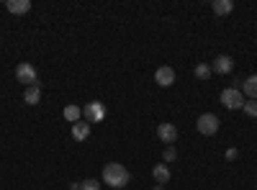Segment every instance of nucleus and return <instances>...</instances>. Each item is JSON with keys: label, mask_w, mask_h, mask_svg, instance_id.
<instances>
[{"label": "nucleus", "mask_w": 257, "mask_h": 190, "mask_svg": "<svg viewBox=\"0 0 257 190\" xmlns=\"http://www.w3.org/2000/svg\"><path fill=\"white\" fill-rule=\"evenodd\" d=\"M128 180H132V175H128V170L123 164L118 162H108L103 167V182L111 185V187H126Z\"/></svg>", "instance_id": "nucleus-1"}, {"label": "nucleus", "mask_w": 257, "mask_h": 190, "mask_svg": "<svg viewBox=\"0 0 257 190\" xmlns=\"http://www.w3.org/2000/svg\"><path fill=\"white\" fill-rule=\"evenodd\" d=\"M244 95H242V90L239 88H226V90H221V105L224 108H229V111H239L242 105H244Z\"/></svg>", "instance_id": "nucleus-2"}, {"label": "nucleus", "mask_w": 257, "mask_h": 190, "mask_svg": "<svg viewBox=\"0 0 257 190\" xmlns=\"http://www.w3.org/2000/svg\"><path fill=\"white\" fill-rule=\"evenodd\" d=\"M196 129H198L203 136H213V134L219 131V116H216V113H203V116H198Z\"/></svg>", "instance_id": "nucleus-3"}, {"label": "nucleus", "mask_w": 257, "mask_h": 190, "mask_svg": "<svg viewBox=\"0 0 257 190\" xmlns=\"http://www.w3.org/2000/svg\"><path fill=\"white\" fill-rule=\"evenodd\" d=\"M36 67L34 65H29V62H21V65L16 67V80L18 82H24V85L29 88V85H36Z\"/></svg>", "instance_id": "nucleus-4"}, {"label": "nucleus", "mask_w": 257, "mask_h": 190, "mask_svg": "<svg viewBox=\"0 0 257 190\" xmlns=\"http://www.w3.org/2000/svg\"><path fill=\"white\" fill-rule=\"evenodd\" d=\"M82 116H85V121H88V123H93V121H103V116H105L103 103H98V100L88 103V105L82 108Z\"/></svg>", "instance_id": "nucleus-5"}, {"label": "nucleus", "mask_w": 257, "mask_h": 190, "mask_svg": "<svg viewBox=\"0 0 257 190\" xmlns=\"http://www.w3.org/2000/svg\"><path fill=\"white\" fill-rule=\"evenodd\" d=\"M231 70H234V62H231L229 54H219L211 62V72H216V75H229Z\"/></svg>", "instance_id": "nucleus-6"}, {"label": "nucleus", "mask_w": 257, "mask_h": 190, "mask_svg": "<svg viewBox=\"0 0 257 190\" xmlns=\"http://www.w3.org/2000/svg\"><path fill=\"white\" fill-rule=\"evenodd\" d=\"M155 82H157V85L160 88H170V85H173V82H175V70L173 67H160L157 72H155Z\"/></svg>", "instance_id": "nucleus-7"}, {"label": "nucleus", "mask_w": 257, "mask_h": 190, "mask_svg": "<svg viewBox=\"0 0 257 190\" xmlns=\"http://www.w3.org/2000/svg\"><path fill=\"white\" fill-rule=\"evenodd\" d=\"M157 136H160L165 144H175V139H178V126H175V123H160V126H157Z\"/></svg>", "instance_id": "nucleus-8"}, {"label": "nucleus", "mask_w": 257, "mask_h": 190, "mask_svg": "<svg viewBox=\"0 0 257 190\" xmlns=\"http://www.w3.org/2000/svg\"><path fill=\"white\" fill-rule=\"evenodd\" d=\"M6 8H8V13H13V16H24V13L31 11V0H8Z\"/></svg>", "instance_id": "nucleus-9"}, {"label": "nucleus", "mask_w": 257, "mask_h": 190, "mask_svg": "<svg viewBox=\"0 0 257 190\" xmlns=\"http://www.w3.org/2000/svg\"><path fill=\"white\" fill-rule=\"evenodd\" d=\"M242 95H244L247 100H257V75L242 80Z\"/></svg>", "instance_id": "nucleus-10"}, {"label": "nucleus", "mask_w": 257, "mask_h": 190, "mask_svg": "<svg viewBox=\"0 0 257 190\" xmlns=\"http://www.w3.org/2000/svg\"><path fill=\"white\" fill-rule=\"evenodd\" d=\"M88 136H90V123H88V121L72 123V139H75V141H85Z\"/></svg>", "instance_id": "nucleus-11"}, {"label": "nucleus", "mask_w": 257, "mask_h": 190, "mask_svg": "<svg viewBox=\"0 0 257 190\" xmlns=\"http://www.w3.org/2000/svg\"><path fill=\"white\" fill-rule=\"evenodd\" d=\"M39 100H41V88H39V82H36V85H29L24 90V103L26 105H36Z\"/></svg>", "instance_id": "nucleus-12"}, {"label": "nucleus", "mask_w": 257, "mask_h": 190, "mask_svg": "<svg viewBox=\"0 0 257 190\" xmlns=\"http://www.w3.org/2000/svg\"><path fill=\"white\" fill-rule=\"evenodd\" d=\"M211 11L216 13V16H229V13L234 11V3H231V0H213Z\"/></svg>", "instance_id": "nucleus-13"}, {"label": "nucleus", "mask_w": 257, "mask_h": 190, "mask_svg": "<svg viewBox=\"0 0 257 190\" xmlns=\"http://www.w3.org/2000/svg\"><path fill=\"white\" fill-rule=\"evenodd\" d=\"M152 175H155L157 185H167L170 182V167L167 164H157L155 170H152Z\"/></svg>", "instance_id": "nucleus-14"}, {"label": "nucleus", "mask_w": 257, "mask_h": 190, "mask_svg": "<svg viewBox=\"0 0 257 190\" xmlns=\"http://www.w3.org/2000/svg\"><path fill=\"white\" fill-rule=\"evenodd\" d=\"M64 118H67L70 123H77L80 121V116H82V108L80 105H67V108H64V113H62Z\"/></svg>", "instance_id": "nucleus-15"}, {"label": "nucleus", "mask_w": 257, "mask_h": 190, "mask_svg": "<svg viewBox=\"0 0 257 190\" xmlns=\"http://www.w3.org/2000/svg\"><path fill=\"white\" fill-rule=\"evenodd\" d=\"M242 111H244V113H247L249 118H257V100H244Z\"/></svg>", "instance_id": "nucleus-16"}, {"label": "nucleus", "mask_w": 257, "mask_h": 190, "mask_svg": "<svg viewBox=\"0 0 257 190\" xmlns=\"http://www.w3.org/2000/svg\"><path fill=\"white\" fill-rule=\"evenodd\" d=\"M196 77L198 80H208L211 77V65H198L196 67Z\"/></svg>", "instance_id": "nucleus-17"}, {"label": "nucleus", "mask_w": 257, "mask_h": 190, "mask_svg": "<svg viewBox=\"0 0 257 190\" xmlns=\"http://www.w3.org/2000/svg\"><path fill=\"white\" fill-rule=\"evenodd\" d=\"M80 190H100V182L98 180H85V182H80Z\"/></svg>", "instance_id": "nucleus-18"}, {"label": "nucleus", "mask_w": 257, "mask_h": 190, "mask_svg": "<svg viewBox=\"0 0 257 190\" xmlns=\"http://www.w3.org/2000/svg\"><path fill=\"white\" fill-rule=\"evenodd\" d=\"M175 159H178V152H175V146L170 144L167 149H165V162H175Z\"/></svg>", "instance_id": "nucleus-19"}, {"label": "nucleus", "mask_w": 257, "mask_h": 190, "mask_svg": "<svg viewBox=\"0 0 257 190\" xmlns=\"http://www.w3.org/2000/svg\"><path fill=\"white\" fill-rule=\"evenodd\" d=\"M237 157H239L237 149H226V159H229V162H231V159H237Z\"/></svg>", "instance_id": "nucleus-20"}, {"label": "nucleus", "mask_w": 257, "mask_h": 190, "mask_svg": "<svg viewBox=\"0 0 257 190\" xmlns=\"http://www.w3.org/2000/svg\"><path fill=\"white\" fill-rule=\"evenodd\" d=\"M70 190H80V182H70Z\"/></svg>", "instance_id": "nucleus-21"}, {"label": "nucleus", "mask_w": 257, "mask_h": 190, "mask_svg": "<svg viewBox=\"0 0 257 190\" xmlns=\"http://www.w3.org/2000/svg\"><path fill=\"white\" fill-rule=\"evenodd\" d=\"M155 190H165V187H162V185H157V187H155Z\"/></svg>", "instance_id": "nucleus-22"}]
</instances>
